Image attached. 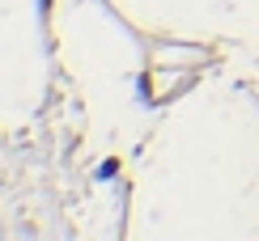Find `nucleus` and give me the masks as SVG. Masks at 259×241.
Wrapping results in <instances>:
<instances>
[{
    "label": "nucleus",
    "mask_w": 259,
    "mask_h": 241,
    "mask_svg": "<svg viewBox=\"0 0 259 241\" xmlns=\"http://www.w3.org/2000/svg\"><path fill=\"white\" fill-rule=\"evenodd\" d=\"M115 173H119V161H102V165H98V178H115Z\"/></svg>",
    "instance_id": "nucleus-1"
}]
</instances>
